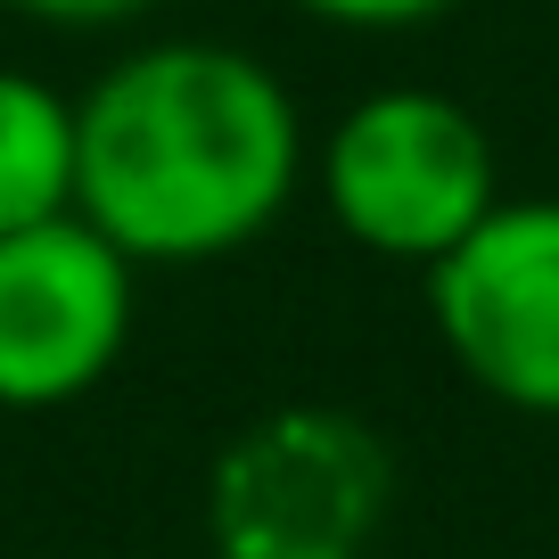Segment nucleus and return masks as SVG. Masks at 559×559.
Wrapping results in <instances>:
<instances>
[{"label":"nucleus","mask_w":559,"mask_h":559,"mask_svg":"<svg viewBox=\"0 0 559 559\" xmlns=\"http://www.w3.org/2000/svg\"><path fill=\"white\" fill-rule=\"evenodd\" d=\"M74 214L140 272L255 247L313 181L297 91L239 41L165 34L74 91Z\"/></svg>","instance_id":"f257e3e1"},{"label":"nucleus","mask_w":559,"mask_h":559,"mask_svg":"<svg viewBox=\"0 0 559 559\" xmlns=\"http://www.w3.org/2000/svg\"><path fill=\"white\" fill-rule=\"evenodd\" d=\"M313 190L362 255L437 272L502 206V157L469 99L437 83H379L313 140Z\"/></svg>","instance_id":"f03ea898"},{"label":"nucleus","mask_w":559,"mask_h":559,"mask_svg":"<svg viewBox=\"0 0 559 559\" xmlns=\"http://www.w3.org/2000/svg\"><path fill=\"white\" fill-rule=\"evenodd\" d=\"M386 510L395 453L337 403H272L206 469L214 559H370Z\"/></svg>","instance_id":"7ed1b4c3"},{"label":"nucleus","mask_w":559,"mask_h":559,"mask_svg":"<svg viewBox=\"0 0 559 559\" xmlns=\"http://www.w3.org/2000/svg\"><path fill=\"white\" fill-rule=\"evenodd\" d=\"M140 263L83 214L0 239V412H67L132 346Z\"/></svg>","instance_id":"20e7f679"},{"label":"nucleus","mask_w":559,"mask_h":559,"mask_svg":"<svg viewBox=\"0 0 559 559\" xmlns=\"http://www.w3.org/2000/svg\"><path fill=\"white\" fill-rule=\"evenodd\" d=\"M453 370L526 419H559V198H502L428 272Z\"/></svg>","instance_id":"39448f33"},{"label":"nucleus","mask_w":559,"mask_h":559,"mask_svg":"<svg viewBox=\"0 0 559 559\" xmlns=\"http://www.w3.org/2000/svg\"><path fill=\"white\" fill-rule=\"evenodd\" d=\"M74 91L34 67H0V239L74 214Z\"/></svg>","instance_id":"423d86ee"},{"label":"nucleus","mask_w":559,"mask_h":559,"mask_svg":"<svg viewBox=\"0 0 559 559\" xmlns=\"http://www.w3.org/2000/svg\"><path fill=\"white\" fill-rule=\"evenodd\" d=\"M297 9L337 34H419V25L453 17L461 0H297Z\"/></svg>","instance_id":"0eeeda50"},{"label":"nucleus","mask_w":559,"mask_h":559,"mask_svg":"<svg viewBox=\"0 0 559 559\" xmlns=\"http://www.w3.org/2000/svg\"><path fill=\"white\" fill-rule=\"evenodd\" d=\"M17 9L25 25H50V34H116V25H140L157 0H0Z\"/></svg>","instance_id":"6e6552de"}]
</instances>
